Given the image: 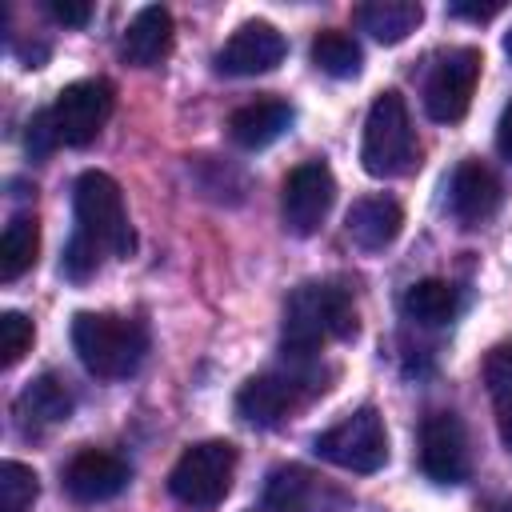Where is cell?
I'll return each instance as SVG.
<instances>
[{
    "label": "cell",
    "mask_w": 512,
    "mask_h": 512,
    "mask_svg": "<svg viewBox=\"0 0 512 512\" xmlns=\"http://www.w3.org/2000/svg\"><path fill=\"white\" fill-rule=\"evenodd\" d=\"M352 332H356V308H352V296L340 284L304 280L288 292L284 320H280L284 352L312 356L328 340H348Z\"/></svg>",
    "instance_id": "cell-1"
},
{
    "label": "cell",
    "mask_w": 512,
    "mask_h": 512,
    "mask_svg": "<svg viewBox=\"0 0 512 512\" xmlns=\"http://www.w3.org/2000/svg\"><path fill=\"white\" fill-rule=\"evenodd\" d=\"M72 348L80 364L100 380L132 376L148 352V332L140 320L112 312H76L72 316Z\"/></svg>",
    "instance_id": "cell-2"
},
{
    "label": "cell",
    "mask_w": 512,
    "mask_h": 512,
    "mask_svg": "<svg viewBox=\"0 0 512 512\" xmlns=\"http://www.w3.org/2000/svg\"><path fill=\"white\" fill-rule=\"evenodd\" d=\"M72 208H76V236H84L88 244H96L100 252H112V256L132 252L124 196L108 172H96V168L80 172L72 184Z\"/></svg>",
    "instance_id": "cell-3"
},
{
    "label": "cell",
    "mask_w": 512,
    "mask_h": 512,
    "mask_svg": "<svg viewBox=\"0 0 512 512\" xmlns=\"http://www.w3.org/2000/svg\"><path fill=\"white\" fill-rule=\"evenodd\" d=\"M416 156V136H412V120H408V104L396 88L380 92L368 108L364 120V140H360V164L368 176L388 180L408 172Z\"/></svg>",
    "instance_id": "cell-4"
},
{
    "label": "cell",
    "mask_w": 512,
    "mask_h": 512,
    "mask_svg": "<svg viewBox=\"0 0 512 512\" xmlns=\"http://www.w3.org/2000/svg\"><path fill=\"white\" fill-rule=\"evenodd\" d=\"M236 472V448L228 440H200L180 452L168 472V492L188 508H212L228 496Z\"/></svg>",
    "instance_id": "cell-5"
},
{
    "label": "cell",
    "mask_w": 512,
    "mask_h": 512,
    "mask_svg": "<svg viewBox=\"0 0 512 512\" xmlns=\"http://www.w3.org/2000/svg\"><path fill=\"white\" fill-rule=\"evenodd\" d=\"M312 448H316L328 464H336V468H344V472H360V476L380 472L384 460H388L384 416H380L372 404H364V408H356L352 416H344L340 424H332L328 432H320V436L312 440Z\"/></svg>",
    "instance_id": "cell-6"
},
{
    "label": "cell",
    "mask_w": 512,
    "mask_h": 512,
    "mask_svg": "<svg viewBox=\"0 0 512 512\" xmlns=\"http://www.w3.org/2000/svg\"><path fill=\"white\" fill-rule=\"evenodd\" d=\"M112 104H116V92L108 80H76V84H64L48 108L52 116V128H56V140L68 144V148H84L96 140V132L104 128V120L112 116Z\"/></svg>",
    "instance_id": "cell-7"
},
{
    "label": "cell",
    "mask_w": 512,
    "mask_h": 512,
    "mask_svg": "<svg viewBox=\"0 0 512 512\" xmlns=\"http://www.w3.org/2000/svg\"><path fill=\"white\" fill-rule=\"evenodd\" d=\"M336 200V180L332 168L324 160H304L284 176V192H280V212H284V228L296 236H312L328 208Z\"/></svg>",
    "instance_id": "cell-8"
},
{
    "label": "cell",
    "mask_w": 512,
    "mask_h": 512,
    "mask_svg": "<svg viewBox=\"0 0 512 512\" xmlns=\"http://www.w3.org/2000/svg\"><path fill=\"white\" fill-rule=\"evenodd\" d=\"M480 64H484L480 48H456L436 64V72L428 76V88H424V112L436 124L464 120L472 92H476V80H480Z\"/></svg>",
    "instance_id": "cell-9"
},
{
    "label": "cell",
    "mask_w": 512,
    "mask_h": 512,
    "mask_svg": "<svg viewBox=\"0 0 512 512\" xmlns=\"http://www.w3.org/2000/svg\"><path fill=\"white\" fill-rule=\"evenodd\" d=\"M420 468L436 484H460L468 476V436L456 412H428L420 424Z\"/></svg>",
    "instance_id": "cell-10"
},
{
    "label": "cell",
    "mask_w": 512,
    "mask_h": 512,
    "mask_svg": "<svg viewBox=\"0 0 512 512\" xmlns=\"http://www.w3.org/2000/svg\"><path fill=\"white\" fill-rule=\"evenodd\" d=\"M284 52L288 44L268 20H248L224 40V48L216 52V68L224 76H264L284 60Z\"/></svg>",
    "instance_id": "cell-11"
},
{
    "label": "cell",
    "mask_w": 512,
    "mask_h": 512,
    "mask_svg": "<svg viewBox=\"0 0 512 512\" xmlns=\"http://www.w3.org/2000/svg\"><path fill=\"white\" fill-rule=\"evenodd\" d=\"M128 460H120L116 452H104V448H84L68 460L64 468V488L72 500L80 504H100V500H112L116 492L128 488Z\"/></svg>",
    "instance_id": "cell-12"
},
{
    "label": "cell",
    "mask_w": 512,
    "mask_h": 512,
    "mask_svg": "<svg viewBox=\"0 0 512 512\" xmlns=\"http://www.w3.org/2000/svg\"><path fill=\"white\" fill-rule=\"evenodd\" d=\"M448 208L464 228L484 224L500 208V180L480 160H460L448 180Z\"/></svg>",
    "instance_id": "cell-13"
},
{
    "label": "cell",
    "mask_w": 512,
    "mask_h": 512,
    "mask_svg": "<svg viewBox=\"0 0 512 512\" xmlns=\"http://www.w3.org/2000/svg\"><path fill=\"white\" fill-rule=\"evenodd\" d=\"M300 400V380L284 372H260L236 392V412L256 428H276Z\"/></svg>",
    "instance_id": "cell-14"
},
{
    "label": "cell",
    "mask_w": 512,
    "mask_h": 512,
    "mask_svg": "<svg viewBox=\"0 0 512 512\" xmlns=\"http://www.w3.org/2000/svg\"><path fill=\"white\" fill-rule=\"evenodd\" d=\"M292 128V104L280 100V96H260L252 104H240L232 116H228V136L232 144L256 152V148H268L272 140H280L284 132Z\"/></svg>",
    "instance_id": "cell-15"
},
{
    "label": "cell",
    "mask_w": 512,
    "mask_h": 512,
    "mask_svg": "<svg viewBox=\"0 0 512 512\" xmlns=\"http://www.w3.org/2000/svg\"><path fill=\"white\" fill-rule=\"evenodd\" d=\"M404 228V212L392 196H360L352 200L348 216H344V232L356 248L364 252H380L388 248Z\"/></svg>",
    "instance_id": "cell-16"
},
{
    "label": "cell",
    "mask_w": 512,
    "mask_h": 512,
    "mask_svg": "<svg viewBox=\"0 0 512 512\" xmlns=\"http://www.w3.org/2000/svg\"><path fill=\"white\" fill-rule=\"evenodd\" d=\"M124 60L136 68H156L168 52H172V12L160 4H148L132 16V24L124 28V44H120Z\"/></svg>",
    "instance_id": "cell-17"
},
{
    "label": "cell",
    "mask_w": 512,
    "mask_h": 512,
    "mask_svg": "<svg viewBox=\"0 0 512 512\" xmlns=\"http://www.w3.org/2000/svg\"><path fill=\"white\" fill-rule=\"evenodd\" d=\"M424 20V8L416 0H368L356 8V24L380 40V44H400L408 40Z\"/></svg>",
    "instance_id": "cell-18"
},
{
    "label": "cell",
    "mask_w": 512,
    "mask_h": 512,
    "mask_svg": "<svg viewBox=\"0 0 512 512\" xmlns=\"http://www.w3.org/2000/svg\"><path fill=\"white\" fill-rule=\"evenodd\" d=\"M16 412L24 416V424H60L72 416V392L60 376L44 372L16 396Z\"/></svg>",
    "instance_id": "cell-19"
},
{
    "label": "cell",
    "mask_w": 512,
    "mask_h": 512,
    "mask_svg": "<svg viewBox=\"0 0 512 512\" xmlns=\"http://www.w3.org/2000/svg\"><path fill=\"white\" fill-rule=\"evenodd\" d=\"M400 308H404L408 320L436 328V324H448V320L456 316L460 296H456V288H452L448 280H436V276H432V280H416V284L404 292Z\"/></svg>",
    "instance_id": "cell-20"
},
{
    "label": "cell",
    "mask_w": 512,
    "mask_h": 512,
    "mask_svg": "<svg viewBox=\"0 0 512 512\" xmlns=\"http://www.w3.org/2000/svg\"><path fill=\"white\" fill-rule=\"evenodd\" d=\"M36 252H40V224H36V216H12L8 228H4V240H0V280L4 284L20 280L36 264Z\"/></svg>",
    "instance_id": "cell-21"
},
{
    "label": "cell",
    "mask_w": 512,
    "mask_h": 512,
    "mask_svg": "<svg viewBox=\"0 0 512 512\" xmlns=\"http://www.w3.org/2000/svg\"><path fill=\"white\" fill-rule=\"evenodd\" d=\"M484 384H488V396H492L500 440L512 448V344H500V348L488 352V360H484Z\"/></svg>",
    "instance_id": "cell-22"
},
{
    "label": "cell",
    "mask_w": 512,
    "mask_h": 512,
    "mask_svg": "<svg viewBox=\"0 0 512 512\" xmlns=\"http://www.w3.org/2000/svg\"><path fill=\"white\" fill-rule=\"evenodd\" d=\"M312 64H316L320 72L344 80V76H356V72H360L364 52H360V44H356L348 32L324 28V32H316V40H312Z\"/></svg>",
    "instance_id": "cell-23"
},
{
    "label": "cell",
    "mask_w": 512,
    "mask_h": 512,
    "mask_svg": "<svg viewBox=\"0 0 512 512\" xmlns=\"http://www.w3.org/2000/svg\"><path fill=\"white\" fill-rule=\"evenodd\" d=\"M40 492V480L28 464L4 460L0 464V512H28Z\"/></svg>",
    "instance_id": "cell-24"
},
{
    "label": "cell",
    "mask_w": 512,
    "mask_h": 512,
    "mask_svg": "<svg viewBox=\"0 0 512 512\" xmlns=\"http://www.w3.org/2000/svg\"><path fill=\"white\" fill-rule=\"evenodd\" d=\"M308 504V476L300 468H276L264 488V508L268 512H304Z\"/></svg>",
    "instance_id": "cell-25"
},
{
    "label": "cell",
    "mask_w": 512,
    "mask_h": 512,
    "mask_svg": "<svg viewBox=\"0 0 512 512\" xmlns=\"http://www.w3.org/2000/svg\"><path fill=\"white\" fill-rule=\"evenodd\" d=\"M32 320L20 312H0V368H12L32 348Z\"/></svg>",
    "instance_id": "cell-26"
},
{
    "label": "cell",
    "mask_w": 512,
    "mask_h": 512,
    "mask_svg": "<svg viewBox=\"0 0 512 512\" xmlns=\"http://www.w3.org/2000/svg\"><path fill=\"white\" fill-rule=\"evenodd\" d=\"M96 264H100V248L88 244L84 236H72L68 248H64V260H60V272L68 280H88L96 272Z\"/></svg>",
    "instance_id": "cell-27"
},
{
    "label": "cell",
    "mask_w": 512,
    "mask_h": 512,
    "mask_svg": "<svg viewBox=\"0 0 512 512\" xmlns=\"http://www.w3.org/2000/svg\"><path fill=\"white\" fill-rule=\"evenodd\" d=\"M24 144H28V152H32V160H40V156H48L60 140H56V128H52V116H48V108L44 112H36L32 120H28V132H24Z\"/></svg>",
    "instance_id": "cell-28"
},
{
    "label": "cell",
    "mask_w": 512,
    "mask_h": 512,
    "mask_svg": "<svg viewBox=\"0 0 512 512\" xmlns=\"http://www.w3.org/2000/svg\"><path fill=\"white\" fill-rule=\"evenodd\" d=\"M48 16L64 28H84L92 20V4L88 0H48Z\"/></svg>",
    "instance_id": "cell-29"
},
{
    "label": "cell",
    "mask_w": 512,
    "mask_h": 512,
    "mask_svg": "<svg viewBox=\"0 0 512 512\" xmlns=\"http://www.w3.org/2000/svg\"><path fill=\"white\" fill-rule=\"evenodd\" d=\"M500 8H504V4L492 0V4H452L448 12H452V16H464V20H492Z\"/></svg>",
    "instance_id": "cell-30"
},
{
    "label": "cell",
    "mask_w": 512,
    "mask_h": 512,
    "mask_svg": "<svg viewBox=\"0 0 512 512\" xmlns=\"http://www.w3.org/2000/svg\"><path fill=\"white\" fill-rule=\"evenodd\" d=\"M496 148L504 152V160H512V100H508L504 112H500V124H496Z\"/></svg>",
    "instance_id": "cell-31"
},
{
    "label": "cell",
    "mask_w": 512,
    "mask_h": 512,
    "mask_svg": "<svg viewBox=\"0 0 512 512\" xmlns=\"http://www.w3.org/2000/svg\"><path fill=\"white\" fill-rule=\"evenodd\" d=\"M504 52H508V60H512V28L504 32Z\"/></svg>",
    "instance_id": "cell-32"
},
{
    "label": "cell",
    "mask_w": 512,
    "mask_h": 512,
    "mask_svg": "<svg viewBox=\"0 0 512 512\" xmlns=\"http://www.w3.org/2000/svg\"><path fill=\"white\" fill-rule=\"evenodd\" d=\"M504 512H512V500H508V504H504Z\"/></svg>",
    "instance_id": "cell-33"
}]
</instances>
